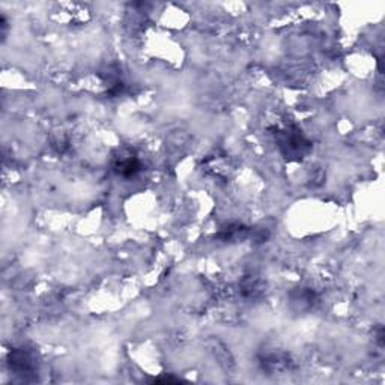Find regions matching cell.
Segmentation results:
<instances>
[{
    "mask_svg": "<svg viewBox=\"0 0 385 385\" xmlns=\"http://www.w3.org/2000/svg\"><path fill=\"white\" fill-rule=\"evenodd\" d=\"M206 345H208V349H210V352L212 353V357L217 360V363L220 364L224 370L232 372L236 367L234 353L229 351L227 345L223 340L217 339V337H210L206 342Z\"/></svg>",
    "mask_w": 385,
    "mask_h": 385,
    "instance_id": "8992f818",
    "label": "cell"
},
{
    "mask_svg": "<svg viewBox=\"0 0 385 385\" xmlns=\"http://www.w3.org/2000/svg\"><path fill=\"white\" fill-rule=\"evenodd\" d=\"M289 304L297 313H306V311L315 309L318 304V295L313 289L299 288L290 292Z\"/></svg>",
    "mask_w": 385,
    "mask_h": 385,
    "instance_id": "5b68a950",
    "label": "cell"
},
{
    "mask_svg": "<svg viewBox=\"0 0 385 385\" xmlns=\"http://www.w3.org/2000/svg\"><path fill=\"white\" fill-rule=\"evenodd\" d=\"M273 134L280 154L290 161L303 160L311 151L310 140L295 125H290V127H286L283 130L276 128Z\"/></svg>",
    "mask_w": 385,
    "mask_h": 385,
    "instance_id": "6da1fadb",
    "label": "cell"
},
{
    "mask_svg": "<svg viewBox=\"0 0 385 385\" xmlns=\"http://www.w3.org/2000/svg\"><path fill=\"white\" fill-rule=\"evenodd\" d=\"M250 234H252V231H250L247 226L239 224V223H232V224L223 227L222 231L217 234V238L223 243H236V241H241V239H245L247 236H250Z\"/></svg>",
    "mask_w": 385,
    "mask_h": 385,
    "instance_id": "52a82bcc",
    "label": "cell"
},
{
    "mask_svg": "<svg viewBox=\"0 0 385 385\" xmlns=\"http://www.w3.org/2000/svg\"><path fill=\"white\" fill-rule=\"evenodd\" d=\"M8 364L11 370L18 374L22 378H29L35 374L38 370V360H36V353L34 349H30L27 346L22 348H15L9 353Z\"/></svg>",
    "mask_w": 385,
    "mask_h": 385,
    "instance_id": "3957f363",
    "label": "cell"
},
{
    "mask_svg": "<svg viewBox=\"0 0 385 385\" xmlns=\"http://www.w3.org/2000/svg\"><path fill=\"white\" fill-rule=\"evenodd\" d=\"M259 364L264 372L269 374H277V373H286L290 372L294 367V360L290 357V353L280 349V348H264L261 349L257 356Z\"/></svg>",
    "mask_w": 385,
    "mask_h": 385,
    "instance_id": "7a4b0ae2",
    "label": "cell"
},
{
    "mask_svg": "<svg viewBox=\"0 0 385 385\" xmlns=\"http://www.w3.org/2000/svg\"><path fill=\"white\" fill-rule=\"evenodd\" d=\"M241 292L245 298H250V299H256L262 295L264 292V285L261 280H259L257 277H245L243 280V285H241Z\"/></svg>",
    "mask_w": 385,
    "mask_h": 385,
    "instance_id": "ba28073f",
    "label": "cell"
},
{
    "mask_svg": "<svg viewBox=\"0 0 385 385\" xmlns=\"http://www.w3.org/2000/svg\"><path fill=\"white\" fill-rule=\"evenodd\" d=\"M112 169L116 175L128 180V178H134V176L142 170V163L133 151L122 149L113 157Z\"/></svg>",
    "mask_w": 385,
    "mask_h": 385,
    "instance_id": "277c9868",
    "label": "cell"
}]
</instances>
